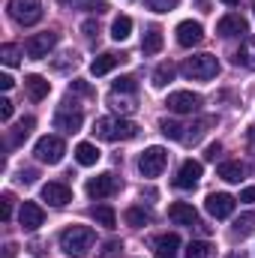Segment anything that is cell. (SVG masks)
Segmentation results:
<instances>
[{
    "mask_svg": "<svg viewBox=\"0 0 255 258\" xmlns=\"http://www.w3.org/2000/svg\"><path fill=\"white\" fill-rule=\"evenodd\" d=\"M96 243V231L90 225H69L60 231V249L69 258H84Z\"/></svg>",
    "mask_w": 255,
    "mask_h": 258,
    "instance_id": "cell-1",
    "label": "cell"
},
{
    "mask_svg": "<svg viewBox=\"0 0 255 258\" xmlns=\"http://www.w3.org/2000/svg\"><path fill=\"white\" fill-rule=\"evenodd\" d=\"M93 135L102 141H129L138 135V126L132 120H123V117H99L93 123Z\"/></svg>",
    "mask_w": 255,
    "mask_h": 258,
    "instance_id": "cell-2",
    "label": "cell"
},
{
    "mask_svg": "<svg viewBox=\"0 0 255 258\" xmlns=\"http://www.w3.org/2000/svg\"><path fill=\"white\" fill-rule=\"evenodd\" d=\"M180 72L186 78H195V81H210V78L219 75V60L213 54H195V57H189L180 66Z\"/></svg>",
    "mask_w": 255,
    "mask_h": 258,
    "instance_id": "cell-3",
    "label": "cell"
},
{
    "mask_svg": "<svg viewBox=\"0 0 255 258\" xmlns=\"http://www.w3.org/2000/svg\"><path fill=\"white\" fill-rule=\"evenodd\" d=\"M9 18L21 27H30L42 18V3L39 0H9Z\"/></svg>",
    "mask_w": 255,
    "mask_h": 258,
    "instance_id": "cell-4",
    "label": "cell"
},
{
    "mask_svg": "<svg viewBox=\"0 0 255 258\" xmlns=\"http://www.w3.org/2000/svg\"><path fill=\"white\" fill-rule=\"evenodd\" d=\"M168 165V153H165V147H147V150H141V156H138V171H141V177H159L162 174V168Z\"/></svg>",
    "mask_w": 255,
    "mask_h": 258,
    "instance_id": "cell-5",
    "label": "cell"
},
{
    "mask_svg": "<svg viewBox=\"0 0 255 258\" xmlns=\"http://www.w3.org/2000/svg\"><path fill=\"white\" fill-rule=\"evenodd\" d=\"M63 153H66V144L60 135H42L36 141V147H33V156L39 162H48V165H57L63 159Z\"/></svg>",
    "mask_w": 255,
    "mask_h": 258,
    "instance_id": "cell-6",
    "label": "cell"
},
{
    "mask_svg": "<svg viewBox=\"0 0 255 258\" xmlns=\"http://www.w3.org/2000/svg\"><path fill=\"white\" fill-rule=\"evenodd\" d=\"M57 33L54 30H45V33H33L27 42H24V54L30 57V60H45L48 57V51L57 45Z\"/></svg>",
    "mask_w": 255,
    "mask_h": 258,
    "instance_id": "cell-7",
    "label": "cell"
},
{
    "mask_svg": "<svg viewBox=\"0 0 255 258\" xmlns=\"http://www.w3.org/2000/svg\"><path fill=\"white\" fill-rule=\"evenodd\" d=\"M120 192V177H114L111 171L105 174H96L87 180V195L90 198H111V195Z\"/></svg>",
    "mask_w": 255,
    "mask_h": 258,
    "instance_id": "cell-8",
    "label": "cell"
},
{
    "mask_svg": "<svg viewBox=\"0 0 255 258\" xmlns=\"http://www.w3.org/2000/svg\"><path fill=\"white\" fill-rule=\"evenodd\" d=\"M165 105L174 114H192V111L201 108V96L192 93V90H174V93H168V102Z\"/></svg>",
    "mask_w": 255,
    "mask_h": 258,
    "instance_id": "cell-9",
    "label": "cell"
},
{
    "mask_svg": "<svg viewBox=\"0 0 255 258\" xmlns=\"http://www.w3.org/2000/svg\"><path fill=\"white\" fill-rule=\"evenodd\" d=\"M216 33L219 36H243V33H249V21L240 15V12H228V15H222L219 21H216Z\"/></svg>",
    "mask_w": 255,
    "mask_h": 258,
    "instance_id": "cell-10",
    "label": "cell"
},
{
    "mask_svg": "<svg viewBox=\"0 0 255 258\" xmlns=\"http://www.w3.org/2000/svg\"><path fill=\"white\" fill-rule=\"evenodd\" d=\"M204 207H207V213L213 219H228L234 213V198L228 192H210L207 201H204Z\"/></svg>",
    "mask_w": 255,
    "mask_h": 258,
    "instance_id": "cell-11",
    "label": "cell"
},
{
    "mask_svg": "<svg viewBox=\"0 0 255 258\" xmlns=\"http://www.w3.org/2000/svg\"><path fill=\"white\" fill-rule=\"evenodd\" d=\"M84 123V114L78 111V108H72L69 102H66L63 108H57V114H54V129H60V132H78Z\"/></svg>",
    "mask_w": 255,
    "mask_h": 258,
    "instance_id": "cell-12",
    "label": "cell"
},
{
    "mask_svg": "<svg viewBox=\"0 0 255 258\" xmlns=\"http://www.w3.org/2000/svg\"><path fill=\"white\" fill-rule=\"evenodd\" d=\"M174 33H177V45H180V48H192V45H198V42L204 39V27H201L198 21H192V18L180 21Z\"/></svg>",
    "mask_w": 255,
    "mask_h": 258,
    "instance_id": "cell-13",
    "label": "cell"
},
{
    "mask_svg": "<svg viewBox=\"0 0 255 258\" xmlns=\"http://www.w3.org/2000/svg\"><path fill=\"white\" fill-rule=\"evenodd\" d=\"M18 222H21L24 231H36V228L45 222V210H42L36 201H24L21 210H18Z\"/></svg>",
    "mask_w": 255,
    "mask_h": 258,
    "instance_id": "cell-14",
    "label": "cell"
},
{
    "mask_svg": "<svg viewBox=\"0 0 255 258\" xmlns=\"http://www.w3.org/2000/svg\"><path fill=\"white\" fill-rule=\"evenodd\" d=\"M42 201H48L51 207H66L72 201V189L60 180H51V183L42 186Z\"/></svg>",
    "mask_w": 255,
    "mask_h": 258,
    "instance_id": "cell-15",
    "label": "cell"
},
{
    "mask_svg": "<svg viewBox=\"0 0 255 258\" xmlns=\"http://www.w3.org/2000/svg\"><path fill=\"white\" fill-rule=\"evenodd\" d=\"M153 255L156 258H177L180 255V237L174 231H165L153 240Z\"/></svg>",
    "mask_w": 255,
    "mask_h": 258,
    "instance_id": "cell-16",
    "label": "cell"
},
{
    "mask_svg": "<svg viewBox=\"0 0 255 258\" xmlns=\"http://www.w3.org/2000/svg\"><path fill=\"white\" fill-rule=\"evenodd\" d=\"M168 219L174 222V225H198V210L192 207L189 201H174L171 207H168Z\"/></svg>",
    "mask_w": 255,
    "mask_h": 258,
    "instance_id": "cell-17",
    "label": "cell"
},
{
    "mask_svg": "<svg viewBox=\"0 0 255 258\" xmlns=\"http://www.w3.org/2000/svg\"><path fill=\"white\" fill-rule=\"evenodd\" d=\"M201 162H195V159H186L183 165H180V171H177V177H174V186L177 189H192L198 180H201Z\"/></svg>",
    "mask_w": 255,
    "mask_h": 258,
    "instance_id": "cell-18",
    "label": "cell"
},
{
    "mask_svg": "<svg viewBox=\"0 0 255 258\" xmlns=\"http://www.w3.org/2000/svg\"><path fill=\"white\" fill-rule=\"evenodd\" d=\"M24 90H27V96H30L33 102H42V99L51 93V81H45L42 75H27V78H24Z\"/></svg>",
    "mask_w": 255,
    "mask_h": 258,
    "instance_id": "cell-19",
    "label": "cell"
},
{
    "mask_svg": "<svg viewBox=\"0 0 255 258\" xmlns=\"http://www.w3.org/2000/svg\"><path fill=\"white\" fill-rule=\"evenodd\" d=\"M216 174H219L225 183H240V180H243V174H246V165H243V162H237V159H228V162H222V165L216 168Z\"/></svg>",
    "mask_w": 255,
    "mask_h": 258,
    "instance_id": "cell-20",
    "label": "cell"
},
{
    "mask_svg": "<svg viewBox=\"0 0 255 258\" xmlns=\"http://www.w3.org/2000/svg\"><path fill=\"white\" fill-rule=\"evenodd\" d=\"M120 60H126V57H123V54H114V51H105V54H99V57L90 63V72H93V75H108Z\"/></svg>",
    "mask_w": 255,
    "mask_h": 258,
    "instance_id": "cell-21",
    "label": "cell"
},
{
    "mask_svg": "<svg viewBox=\"0 0 255 258\" xmlns=\"http://www.w3.org/2000/svg\"><path fill=\"white\" fill-rule=\"evenodd\" d=\"M75 159H78V165H84V168L96 165V162H99V150H96V144H90V141L75 144Z\"/></svg>",
    "mask_w": 255,
    "mask_h": 258,
    "instance_id": "cell-22",
    "label": "cell"
},
{
    "mask_svg": "<svg viewBox=\"0 0 255 258\" xmlns=\"http://www.w3.org/2000/svg\"><path fill=\"white\" fill-rule=\"evenodd\" d=\"M90 216H93V222L102 225V228H114V225H117V213H114L111 204H96V207L90 210Z\"/></svg>",
    "mask_w": 255,
    "mask_h": 258,
    "instance_id": "cell-23",
    "label": "cell"
},
{
    "mask_svg": "<svg viewBox=\"0 0 255 258\" xmlns=\"http://www.w3.org/2000/svg\"><path fill=\"white\" fill-rule=\"evenodd\" d=\"M33 126H36V120H33V117H21V120L15 123V129L9 132V144H12V147L24 144V141L30 138V132H33Z\"/></svg>",
    "mask_w": 255,
    "mask_h": 258,
    "instance_id": "cell-24",
    "label": "cell"
},
{
    "mask_svg": "<svg viewBox=\"0 0 255 258\" xmlns=\"http://www.w3.org/2000/svg\"><path fill=\"white\" fill-rule=\"evenodd\" d=\"M162 30L159 27H147V33H144V39H141V51L144 54H159L162 51Z\"/></svg>",
    "mask_w": 255,
    "mask_h": 258,
    "instance_id": "cell-25",
    "label": "cell"
},
{
    "mask_svg": "<svg viewBox=\"0 0 255 258\" xmlns=\"http://www.w3.org/2000/svg\"><path fill=\"white\" fill-rule=\"evenodd\" d=\"M234 63L237 66H246V69H255V36H246L240 51L234 54Z\"/></svg>",
    "mask_w": 255,
    "mask_h": 258,
    "instance_id": "cell-26",
    "label": "cell"
},
{
    "mask_svg": "<svg viewBox=\"0 0 255 258\" xmlns=\"http://www.w3.org/2000/svg\"><path fill=\"white\" fill-rule=\"evenodd\" d=\"M123 219H126V225H132V228H141V225H147V222H153V213H150L147 207H141V204H135V207H129L126 213H123Z\"/></svg>",
    "mask_w": 255,
    "mask_h": 258,
    "instance_id": "cell-27",
    "label": "cell"
},
{
    "mask_svg": "<svg viewBox=\"0 0 255 258\" xmlns=\"http://www.w3.org/2000/svg\"><path fill=\"white\" fill-rule=\"evenodd\" d=\"M174 75H177V66L174 63H159L153 69V87H165L168 81H174Z\"/></svg>",
    "mask_w": 255,
    "mask_h": 258,
    "instance_id": "cell-28",
    "label": "cell"
},
{
    "mask_svg": "<svg viewBox=\"0 0 255 258\" xmlns=\"http://www.w3.org/2000/svg\"><path fill=\"white\" fill-rule=\"evenodd\" d=\"M252 231H255V210H249V213H243V216L234 219V237H249Z\"/></svg>",
    "mask_w": 255,
    "mask_h": 258,
    "instance_id": "cell-29",
    "label": "cell"
},
{
    "mask_svg": "<svg viewBox=\"0 0 255 258\" xmlns=\"http://www.w3.org/2000/svg\"><path fill=\"white\" fill-rule=\"evenodd\" d=\"M129 33H132V18L129 15H117L114 24H111V39L123 42V39H129Z\"/></svg>",
    "mask_w": 255,
    "mask_h": 258,
    "instance_id": "cell-30",
    "label": "cell"
},
{
    "mask_svg": "<svg viewBox=\"0 0 255 258\" xmlns=\"http://www.w3.org/2000/svg\"><path fill=\"white\" fill-rule=\"evenodd\" d=\"M210 123H213V117H204V120H198V123H192V126H186L189 132L183 135V141H186V144H195V141H201Z\"/></svg>",
    "mask_w": 255,
    "mask_h": 258,
    "instance_id": "cell-31",
    "label": "cell"
},
{
    "mask_svg": "<svg viewBox=\"0 0 255 258\" xmlns=\"http://www.w3.org/2000/svg\"><path fill=\"white\" fill-rule=\"evenodd\" d=\"M159 129H162V135H165V138H171V141H183V135H186V132H183L186 126H180L177 120H162Z\"/></svg>",
    "mask_w": 255,
    "mask_h": 258,
    "instance_id": "cell-32",
    "label": "cell"
},
{
    "mask_svg": "<svg viewBox=\"0 0 255 258\" xmlns=\"http://www.w3.org/2000/svg\"><path fill=\"white\" fill-rule=\"evenodd\" d=\"M210 243L207 240H192L189 246H186V258H210Z\"/></svg>",
    "mask_w": 255,
    "mask_h": 258,
    "instance_id": "cell-33",
    "label": "cell"
},
{
    "mask_svg": "<svg viewBox=\"0 0 255 258\" xmlns=\"http://www.w3.org/2000/svg\"><path fill=\"white\" fill-rule=\"evenodd\" d=\"M0 60L6 66H15L21 60V51H18V45H12V42H6V45H0Z\"/></svg>",
    "mask_w": 255,
    "mask_h": 258,
    "instance_id": "cell-34",
    "label": "cell"
},
{
    "mask_svg": "<svg viewBox=\"0 0 255 258\" xmlns=\"http://www.w3.org/2000/svg\"><path fill=\"white\" fill-rule=\"evenodd\" d=\"M123 255V243L120 240H105L102 249H99V258H120Z\"/></svg>",
    "mask_w": 255,
    "mask_h": 258,
    "instance_id": "cell-35",
    "label": "cell"
},
{
    "mask_svg": "<svg viewBox=\"0 0 255 258\" xmlns=\"http://www.w3.org/2000/svg\"><path fill=\"white\" fill-rule=\"evenodd\" d=\"M108 102H111V108H114V111H120V114H129V111L135 108V102H132V99H120V93H114V90H111V99H108Z\"/></svg>",
    "mask_w": 255,
    "mask_h": 258,
    "instance_id": "cell-36",
    "label": "cell"
},
{
    "mask_svg": "<svg viewBox=\"0 0 255 258\" xmlns=\"http://www.w3.org/2000/svg\"><path fill=\"white\" fill-rule=\"evenodd\" d=\"M135 87H138V84H135L132 75H123V78L114 81V93H135Z\"/></svg>",
    "mask_w": 255,
    "mask_h": 258,
    "instance_id": "cell-37",
    "label": "cell"
},
{
    "mask_svg": "<svg viewBox=\"0 0 255 258\" xmlns=\"http://www.w3.org/2000/svg\"><path fill=\"white\" fill-rule=\"evenodd\" d=\"M177 3L180 0H147V9H153V12H171Z\"/></svg>",
    "mask_w": 255,
    "mask_h": 258,
    "instance_id": "cell-38",
    "label": "cell"
},
{
    "mask_svg": "<svg viewBox=\"0 0 255 258\" xmlns=\"http://www.w3.org/2000/svg\"><path fill=\"white\" fill-rule=\"evenodd\" d=\"M75 63H78V54H75V51H66V54H60L51 66H54V69H69V66H75Z\"/></svg>",
    "mask_w": 255,
    "mask_h": 258,
    "instance_id": "cell-39",
    "label": "cell"
},
{
    "mask_svg": "<svg viewBox=\"0 0 255 258\" xmlns=\"http://www.w3.org/2000/svg\"><path fill=\"white\" fill-rule=\"evenodd\" d=\"M69 90H72V93H78V96H93V87H90L87 81H81V78H75V81L69 84Z\"/></svg>",
    "mask_w": 255,
    "mask_h": 258,
    "instance_id": "cell-40",
    "label": "cell"
},
{
    "mask_svg": "<svg viewBox=\"0 0 255 258\" xmlns=\"http://www.w3.org/2000/svg\"><path fill=\"white\" fill-rule=\"evenodd\" d=\"M0 216H3V222H9V216H12V192H3V198H0Z\"/></svg>",
    "mask_w": 255,
    "mask_h": 258,
    "instance_id": "cell-41",
    "label": "cell"
},
{
    "mask_svg": "<svg viewBox=\"0 0 255 258\" xmlns=\"http://www.w3.org/2000/svg\"><path fill=\"white\" fill-rule=\"evenodd\" d=\"M81 33H84V36H87V39H93V36H96V33H99V24H96V21H93V18H90V21H84V24H81Z\"/></svg>",
    "mask_w": 255,
    "mask_h": 258,
    "instance_id": "cell-42",
    "label": "cell"
},
{
    "mask_svg": "<svg viewBox=\"0 0 255 258\" xmlns=\"http://www.w3.org/2000/svg\"><path fill=\"white\" fill-rule=\"evenodd\" d=\"M219 153H222V144L216 141V144H210V147L204 150V159H207V162H216V159H219Z\"/></svg>",
    "mask_w": 255,
    "mask_h": 258,
    "instance_id": "cell-43",
    "label": "cell"
},
{
    "mask_svg": "<svg viewBox=\"0 0 255 258\" xmlns=\"http://www.w3.org/2000/svg\"><path fill=\"white\" fill-rule=\"evenodd\" d=\"M36 177H39V174H36L33 168H21V174H18V180H21V183H27V186H30V183H36Z\"/></svg>",
    "mask_w": 255,
    "mask_h": 258,
    "instance_id": "cell-44",
    "label": "cell"
},
{
    "mask_svg": "<svg viewBox=\"0 0 255 258\" xmlns=\"http://www.w3.org/2000/svg\"><path fill=\"white\" fill-rule=\"evenodd\" d=\"M9 117H12V102L0 99V120H9Z\"/></svg>",
    "mask_w": 255,
    "mask_h": 258,
    "instance_id": "cell-45",
    "label": "cell"
},
{
    "mask_svg": "<svg viewBox=\"0 0 255 258\" xmlns=\"http://www.w3.org/2000/svg\"><path fill=\"white\" fill-rule=\"evenodd\" d=\"M240 201H249V204H252L255 201V186H246V189L240 192Z\"/></svg>",
    "mask_w": 255,
    "mask_h": 258,
    "instance_id": "cell-46",
    "label": "cell"
},
{
    "mask_svg": "<svg viewBox=\"0 0 255 258\" xmlns=\"http://www.w3.org/2000/svg\"><path fill=\"white\" fill-rule=\"evenodd\" d=\"M0 87H3V90H12V87H15L12 75H0Z\"/></svg>",
    "mask_w": 255,
    "mask_h": 258,
    "instance_id": "cell-47",
    "label": "cell"
},
{
    "mask_svg": "<svg viewBox=\"0 0 255 258\" xmlns=\"http://www.w3.org/2000/svg\"><path fill=\"white\" fill-rule=\"evenodd\" d=\"M15 249H18L15 243H6V246H3V258H15Z\"/></svg>",
    "mask_w": 255,
    "mask_h": 258,
    "instance_id": "cell-48",
    "label": "cell"
},
{
    "mask_svg": "<svg viewBox=\"0 0 255 258\" xmlns=\"http://www.w3.org/2000/svg\"><path fill=\"white\" fill-rule=\"evenodd\" d=\"M30 252H33V255H42V252H45V246H42V243H30Z\"/></svg>",
    "mask_w": 255,
    "mask_h": 258,
    "instance_id": "cell-49",
    "label": "cell"
},
{
    "mask_svg": "<svg viewBox=\"0 0 255 258\" xmlns=\"http://www.w3.org/2000/svg\"><path fill=\"white\" fill-rule=\"evenodd\" d=\"M249 147H252V153H255V129L249 132Z\"/></svg>",
    "mask_w": 255,
    "mask_h": 258,
    "instance_id": "cell-50",
    "label": "cell"
},
{
    "mask_svg": "<svg viewBox=\"0 0 255 258\" xmlns=\"http://www.w3.org/2000/svg\"><path fill=\"white\" fill-rule=\"evenodd\" d=\"M222 3H225V6H237L240 0H222Z\"/></svg>",
    "mask_w": 255,
    "mask_h": 258,
    "instance_id": "cell-51",
    "label": "cell"
},
{
    "mask_svg": "<svg viewBox=\"0 0 255 258\" xmlns=\"http://www.w3.org/2000/svg\"><path fill=\"white\" fill-rule=\"evenodd\" d=\"M228 258H246V255H243V252H231Z\"/></svg>",
    "mask_w": 255,
    "mask_h": 258,
    "instance_id": "cell-52",
    "label": "cell"
}]
</instances>
